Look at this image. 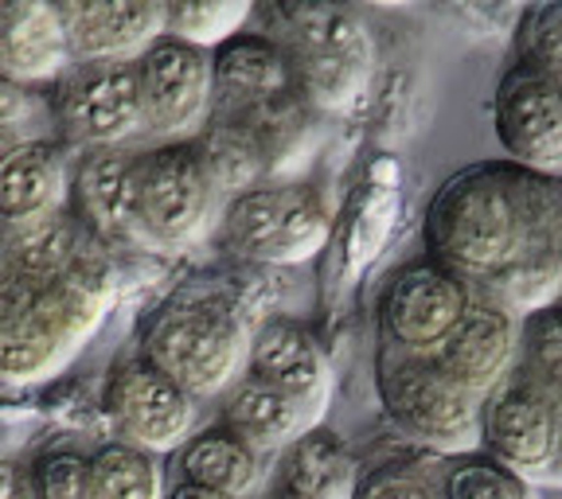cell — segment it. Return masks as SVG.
I'll list each match as a JSON object with an SVG mask.
<instances>
[{
  "label": "cell",
  "instance_id": "obj_1",
  "mask_svg": "<svg viewBox=\"0 0 562 499\" xmlns=\"http://www.w3.org/2000/svg\"><path fill=\"white\" fill-rule=\"evenodd\" d=\"M426 258L465 281L473 297L516 320L562 300V180L512 160H481L449 180L422 215Z\"/></svg>",
  "mask_w": 562,
  "mask_h": 499
},
{
  "label": "cell",
  "instance_id": "obj_2",
  "mask_svg": "<svg viewBox=\"0 0 562 499\" xmlns=\"http://www.w3.org/2000/svg\"><path fill=\"white\" fill-rule=\"evenodd\" d=\"M117 300V262L75 215L16 230L0 265V378L59 375L105 325Z\"/></svg>",
  "mask_w": 562,
  "mask_h": 499
},
{
  "label": "cell",
  "instance_id": "obj_3",
  "mask_svg": "<svg viewBox=\"0 0 562 499\" xmlns=\"http://www.w3.org/2000/svg\"><path fill=\"white\" fill-rule=\"evenodd\" d=\"M258 32L285 52L293 87L313 114H351L371 94L375 79V35L348 4H262L255 9Z\"/></svg>",
  "mask_w": 562,
  "mask_h": 499
},
{
  "label": "cell",
  "instance_id": "obj_4",
  "mask_svg": "<svg viewBox=\"0 0 562 499\" xmlns=\"http://www.w3.org/2000/svg\"><path fill=\"white\" fill-rule=\"evenodd\" d=\"M250 325L243 308L220 290L192 285L160 305L140 336L137 355L200 406H215L246 375Z\"/></svg>",
  "mask_w": 562,
  "mask_h": 499
},
{
  "label": "cell",
  "instance_id": "obj_5",
  "mask_svg": "<svg viewBox=\"0 0 562 499\" xmlns=\"http://www.w3.org/2000/svg\"><path fill=\"white\" fill-rule=\"evenodd\" d=\"M375 390L386 421L414 445L438 456L481 449L484 398L457 383L434 355H411L379 343Z\"/></svg>",
  "mask_w": 562,
  "mask_h": 499
},
{
  "label": "cell",
  "instance_id": "obj_6",
  "mask_svg": "<svg viewBox=\"0 0 562 499\" xmlns=\"http://www.w3.org/2000/svg\"><path fill=\"white\" fill-rule=\"evenodd\" d=\"M333 207L321 188L301 180H270L223 203L211 242L231 258L258 265H301L325 250Z\"/></svg>",
  "mask_w": 562,
  "mask_h": 499
},
{
  "label": "cell",
  "instance_id": "obj_7",
  "mask_svg": "<svg viewBox=\"0 0 562 499\" xmlns=\"http://www.w3.org/2000/svg\"><path fill=\"white\" fill-rule=\"evenodd\" d=\"M133 200L149 254H184L200 242H211L227 203L203 172L192 140L140 145Z\"/></svg>",
  "mask_w": 562,
  "mask_h": 499
},
{
  "label": "cell",
  "instance_id": "obj_8",
  "mask_svg": "<svg viewBox=\"0 0 562 499\" xmlns=\"http://www.w3.org/2000/svg\"><path fill=\"white\" fill-rule=\"evenodd\" d=\"M55 137L75 152L149 145L133 63H75L47 87Z\"/></svg>",
  "mask_w": 562,
  "mask_h": 499
},
{
  "label": "cell",
  "instance_id": "obj_9",
  "mask_svg": "<svg viewBox=\"0 0 562 499\" xmlns=\"http://www.w3.org/2000/svg\"><path fill=\"white\" fill-rule=\"evenodd\" d=\"M473 305V290L434 258H414L386 273L375 297L383 348L434 355Z\"/></svg>",
  "mask_w": 562,
  "mask_h": 499
},
{
  "label": "cell",
  "instance_id": "obj_10",
  "mask_svg": "<svg viewBox=\"0 0 562 499\" xmlns=\"http://www.w3.org/2000/svg\"><path fill=\"white\" fill-rule=\"evenodd\" d=\"M102 418L114 441L172 456L200 430V402L168 375H160L149 360L130 355L105 371Z\"/></svg>",
  "mask_w": 562,
  "mask_h": 499
},
{
  "label": "cell",
  "instance_id": "obj_11",
  "mask_svg": "<svg viewBox=\"0 0 562 499\" xmlns=\"http://www.w3.org/2000/svg\"><path fill=\"white\" fill-rule=\"evenodd\" d=\"M137 87L149 122V145L192 140L215 114V63L211 52L160 35L137 63Z\"/></svg>",
  "mask_w": 562,
  "mask_h": 499
},
{
  "label": "cell",
  "instance_id": "obj_12",
  "mask_svg": "<svg viewBox=\"0 0 562 499\" xmlns=\"http://www.w3.org/2000/svg\"><path fill=\"white\" fill-rule=\"evenodd\" d=\"M492 133L504 160L562 180V87L554 79L512 63L492 94Z\"/></svg>",
  "mask_w": 562,
  "mask_h": 499
},
{
  "label": "cell",
  "instance_id": "obj_13",
  "mask_svg": "<svg viewBox=\"0 0 562 499\" xmlns=\"http://www.w3.org/2000/svg\"><path fill=\"white\" fill-rule=\"evenodd\" d=\"M554 426H559V406L543 395L531 378L512 371L488 398L481 413V449L496 456L512 473L527 476L536 484L547 476L554 456Z\"/></svg>",
  "mask_w": 562,
  "mask_h": 499
},
{
  "label": "cell",
  "instance_id": "obj_14",
  "mask_svg": "<svg viewBox=\"0 0 562 499\" xmlns=\"http://www.w3.org/2000/svg\"><path fill=\"white\" fill-rule=\"evenodd\" d=\"M137 149L140 145H133V149H98L79 152V160H75L70 215L110 254H149L137 227V200H133Z\"/></svg>",
  "mask_w": 562,
  "mask_h": 499
},
{
  "label": "cell",
  "instance_id": "obj_15",
  "mask_svg": "<svg viewBox=\"0 0 562 499\" xmlns=\"http://www.w3.org/2000/svg\"><path fill=\"white\" fill-rule=\"evenodd\" d=\"M75 149L59 137H24L0 157V230L44 227L70 211Z\"/></svg>",
  "mask_w": 562,
  "mask_h": 499
},
{
  "label": "cell",
  "instance_id": "obj_16",
  "mask_svg": "<svg viewBox=\"0 0 562 499\" xmlns=\"http://www.w3.org/2000/svg\"><path fill=\"white\" fill-rule=\"evenodd\" d=\"M75 63H137L165 35V0H63Z\"/></svg>",
  "mask_w": 562,
  "mask_h": 499
},
{
  "label": "cell",
  "instance_id": "obj_17",
  "mask_svg": "<svg viewBox=\"0 0 562 499\" xmlns=\"http://www.w3.org/2000/svg\"><path fill=\"white\" fill-rule=\"evenodd\" d=\"M246 375L281 386L285 395L301 398L321 413L328 410V398H333V363H328L325 343L290 316H270L255 328Z\"/></svg>",
  "mask_w": 562,
  "mask_h": 499
},
{
  "label": "cell",
  "instance_id": "obj_18",
  "mask_svg": "<svg viewBox=\"0 0 562 499\" xmlns=\"http://www.w3.org/2000/svg\"><path fill=\"white\" fill-rule=\"evenodd\" d=\"M360 476V461L351 456L348 441L328 426H316L270 456L255 499H356Z\"/></svg>",
  "mask_w": 562,
  "mask_h": 499
},
{
  "label": "cell",
  "instance_id": "obj_19",
  "mask_svg": "<svg viewBox=\"0 0 562 499\" xmlns=\"http://www.w3.org/2000/svg\"><path fill=\"white\" fill-rule=\"evenodd\" d=\"M516 355H519V320L481 297H473L469 313L461 316V325L434 351V360L441 363V371H449L457 383L469 386L481 398H488L516 371Z\"/></svg>",
  "mask_w": 562,
  "mask_h": 499
},
{
  "label": "cell",
  "instance_id": "obj_20",
  "mask_svg": "<svg viewBox=\"0 0 562 499\" xmlns=\"http://www.w3.org/2000/svg\"><path fill=\"white\" fill-rule=\"evenodd\" d=\"M215 421H223L235 438H243L255 453H262L270 461L281 449H290L297 438H305L308 430L325 426V413L313 410L301 398L285 395L281 386L243 375L215 402Z\"/></svg>",
  "mask_w": 562,
  "mask_h": 499
},
{
  "label": "cell",
  "instance_id": "obj_21",
  "mask_svg": "<svg viewBox=\"0 0 562 499\" xmlns=\"http://www.w3.org/2000/svg\"><path fill=\"white\" fill-rule=\"evenodd\" d=\"M75 67L59 4L0 0V75L24 87H52Z\"/></svg>",
  "mask_w": 562,
  "mask_h": 499
},
{
  "label": "cell",
  "instance_id": "obj_22",
  "mask_svg": "<svg viewBox=\"0 0 562 499\" xmlns=\"http://www.w3.org/2000/svg\"><path fill=\"white\" fill-rule=\"evenodd\" d=\"M211 63H215V114H235L297 94L285 52L258 27H246L220 52H211Z\"/></svg>",
  "mask_w": 562,
  "mask_h": 499
},
{
  "label": "cell",
  "instance_id": "obj_23",
  "mask_svg": "<svg viewBox=\"0 0 562 499\" xmlns=\"http://www.w3.org/2000/svg\"><path fill=\"white\" fill-rule=\"evenodd\" d=\"M266 468H270V461L262 453H255L243 438H235L223 421L200 426L172 453L176 480L223 491L231 499H255L266 480Z\"/></svg>",
  "mask_w": 562,
  "mask_h": 499
},
{
  "label": "cell",
  "instance_id": "obj_24",
  "mask_svg": "<svg viewBox=\"0 0 562 499\" xmlns=\"http://www.w3.org/2000/svg\"><path fill=\"white\" fill-rule=\"evenodd\" d=\"M195 157H200L203 172L211 175V184L223 200L250 192L258 184H270V160H266L262 140L246 129L238 117L211 114V122L192 137Z\"/></svg>",
  "mask_w": 562,
  "mask_h": 499
},
{
  "label": "cell",
  "instance_id": "obj_25",
  "mask_svg": "<svg viewBox=\"0 0 562 499\" xmlns=\"http://www.w3.org/2000/svg\"><path fill=\"white\" fill-rule=\"evenodd\" d=\"M90 480L94 499H165L168 473L165 456L149 449L125 445V441H105L90 453Z\"/></svg>",
  "mask_w": 562,
  "mask_h": 499
},
{
  "label": "cell",
  "instance_id": "obj_26",
  "mask_svg": "<svg viewBox=\"0 0 562 499\" xmlns=\"http://www.w3.org/2000/svg\"><path fill=\"white\" fill-rule=\"evenodd\" d=\"M255 20L250 0H172L165 4V35L200 52H220Z\"/></svg>",
  "mask_w": 562,
  "mask_h": 499
},
{
  "label": "cell",
  "instance_id": "obj_27",
  "mask_svg": "<svg viewBox=\"0 0 562 499\" xmlns=\"http://www.w3.org/2000/svg\"><path fill=\"white\" fill-rule=\"evenodd\" d=\"M441 499H539L536 484L512 473L484 449L461 456H441L438 465Z\"/></svg>",
  "mask_w": 562,
  "mask_h": 499
},
{
  "label": "cell",
  "instance_id": "obj_28",
  "mask_svg": "<svg viewBox=\"0 0 562 499\" xmlns=\"http://www.w3.org/2000/svg\"><path fill=\"white\" fill-rule=\"evenodd\" d=\"M516 375L531 378V383L562 402V308H543L519 320V355H516Z\"/></svg>",
  "mask_w": 562,
  "mask_h": 499
},
{
  "label": "cell",
  "instance_id": "obj_29",
  "mask_svg": "<svg viewBox=\"0 0 562 499\" xmlns=\"http://www.w3.org/2000/svg\"><path fill=\"white\" fill-rule=\"evenodd\" d=\"M516 63L539 70L562 87V0H543L519 12Z\"/></svg>",
  "mask_w": 562,
  "mask_h": 499
},
{
  "label": "cell",
  "instance_id": "obj_30",
  "mask_svg": "<svg viewBox=\"0 0 562 499\" xmlns=\"http://www.w3.org/2000/svg\"><path fill=\"white\" fill-rule=\"evenodd\" d=\"M35 499H94L90 456L79 449H47L32 461Z\"/></svg>",
  "mask_w": 562,
  "mask_h": 499
},
{
  "label": "cell",
  "instance_id": "obj_31",
  "mask_svg": "<svg viewBox=\"0 0 562 499\" xmlns=\"http://www.w3.org/2000/svg\"><path fill=\"white\" fill-rule=\"evenodd\" d=\"M356 499H441L438 473L406 461H391L360 476Z\"/></svg>",
  "mask_w": 562,
  "mask_h": 499
},
{
  "label": "cell",
  "instance_id": "obj_32",
  "mask_svg": "<svg viewBox=\"0 0 562 499\" xmlns=\"http://www.w3.org/2000/svg\"><path fill=\"white\" fill-rule=\"evenodd\" d=\"M35 114V98H32V87L24 82L9 79V75H0V129L16 133L20 125H27Z\"/></svg>",
  "mask_w": 562,
  "mask_h": 499
},
{
  "label": "cell",
  "instance_id": "obj_33",
  "mask_svg": "<svg viewBox=\"0 0 562 499\" xmlns=\"http://www.w3.org/2000/svg\"><path fill=\"white\" fill-rule=\"evenodd\" d=\"M0 499H35L32 473L16 461H0Z\"/></svg>",
  "mask_w": 562,
  "mask_h": 499
},
{
  "label": "cell",
  "instance_id": "obj_34",
  "mask_svg": "<svg viewBox=\"0 0 562 499\" xmlns=\"http://www.w3.org/2000/svg\"><path fill=\"white\" fill-rule=\"evenodd\" d=\"M165 499H231V496H223V491H211V488H200V484L172 480V484H168Z\"/></svg>",
  "mask_w": 562,
  "mask_h": 499
},
{
  "label": "cell",
  "instance_id": "obj_35",
  "mask_svg": "<svg viewBox=\"0 0 562 499\" xmlns=\"http://www.w3.org/2000/svg\"><path fill=\"white\" fill-rule=\"evenodd\" d=\"M543 484L562 488V402H559V426H554V456H551V468H547Z\"/></svg>",
  "mask_w": 562,
  "mask_h": 499
},
{
  "label": "cell",
  "instance_id": "obj_36",
  "mask_svg": "<svg viewBox=\"0 0 562 499\" xmlns=\"http://www.w3.org/2000/svg\"><path fill=\"white\" fill-rule=\"evenodd\" d=\"M16 140H24V137H20V133H9V129H0V157H4V152H9L12 145H16Z\"/></svg>",
  "mask_w": 562,
  "mask_h": 499
},
{
  "label": "cell",
  "instance_id": "obj_37",
  "mask_svg": "<svg viewBox=\"0 0 562 499\" xmlns=\"http://www.w3.org/2000/svg\"><path fill=\"white\" fill-rule=\"evenodd\" d=\"M4 246H9V235L0 230V265H4Z\"/></svg>",
  "mask_w": 562,
  "mask_h": 499
},
{
  "label": "cell",
  "instance_id": "obj_38",
  "mask_svg": "<svg viewBox=\"0 0 562 499\" xmlns=\"http://www.w3.org/2000/svg\"><path fill=\"white\" fill-rule=\"evenodd\" d=\"M559 308H562V300H559Z\"/></svg>",
  "mask_w": 562,
  "mask_h": 499
}]
</instances>
